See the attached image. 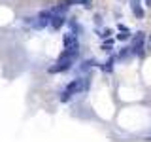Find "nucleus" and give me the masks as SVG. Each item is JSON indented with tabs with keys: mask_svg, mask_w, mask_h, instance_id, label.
Segmentation results:
<instances>
[{
	"mask_svg": "<svg viewBox=\"0 0 151 142\" xmlns=\"http://www.w3.org/2000/svg\"><path fill=\"white\" fill-rule=\"evenodd\" d=\"M81 89H83V85H81V80H76V82L68 83V87H66V91H68L70 95H72V93H78V91H81Z\"/></svg>",
	"mask_w": 151,
	"mask_h": 142,
	"instance_id": "nucleus-5",
	"label": "nucleus"
},
{
	"mask_svg": "<svg viewBox=\"0 0 151 142\" xmlns=\"http://www.w3.org/2000/svg\"><path fill=\"white\" fill-rule=\"evenodd\" d=\"M127 38H129V30L123 27V28H121V32L117 34V40H127Z\"/></svg>",
	"mask_w": 151,
	"mask_h": 142,
	"instance_id": "nucleus-8",
	"label": "nucleus"
},
{
	"mask_svg": "<svg viewBox=\"0 0 151 142\" xmlns=\"http://www.w3.org/2000/svg\"><path fill=\"white\" fill-rule=\"evenodd\" d=\"M144 40H145V34H144V32H136L134 40H132V51H134L138 57L144 55Z\"/></svg>",
	"mask_w": 151,
	"mask_h": 142,
	"instance_id": "nucleus-1",
	"label": "nucleus"
},
{
	"mask_svg": "<svg viewBox=\"0 0 151 142\" xmlns=\"http://www.w3.org/2000/svg\"><path fill=\"white\" fill-rule=\"evenodd\" d=\"M68 99H70V93H68V91H64L63 95H60V102H66Z\"/></svg>",
	"mask_w": 151,
	"mask_h": 142,
	"instance_id": "nucleus-10",
	"label": "nucleus"
},
{
	"mask_svg": "<svg viewBox=\"0 0 151 142\" xmlns=\"http://www.w3.org/2000/svg\"><path fill=\"white\" fill-rule=\"evenodd\" d=\"M70 6H72V0H60V2L57 4L53 9H51V13H53V15H63V13H64Z\"/></svg>",
	"mask_w": 151,
	"mask_h": 142,
	"instance_id": "nucleus-2",
	"label": "nucleus"
},
{
	"mask_svg": "<svg viewBox=\"0 0 151 142\" xmlns=\"http://www.w3.org/2000/svg\"><path fill=\"white\" fill-rule=\"evenodd\" d=\"M130 4H132V12H134V15L136 17H144V9H142V6H140V0H130Z\"/></svg>",
	"mask_w": 151,
	"mask_h": 142,
	"instance_id": "nucleus-6",
	"label": "nucleus"
},
{
	"mask_svg": "<svg viewBox=\"0 0 151 142\" xmlns=\"http://www.w3.org/2000/svg\"><path fill=\"white\" fill-rule=\"evenodd\" d=\"M147 47L151 49V34H149V38H147Z\"/></svg>",
	"mask_w": 151,
	"mask_h": 142,
	"instance_id": "nucleus-12",
	"label": "nucleus"
},
{
	"mask_svg": "<svg viewBox=\"0 0 151 142\" xmlns=\"http://www.w3.org/2000/svg\"><path fill=\"white\" fill-rule=\"evenodd\" d=\"M51 17H53V13H51V12H42L40 13V23H38V27L47 25V23L51 21Z\"/></svg>",
	"mask_w": 151,
	"mask_h": 142,
	"instance_id": "nucleus-7",
	"label": "nucleus"
},
{
	"mask_svg": "<svg viewBox=\"0 0 151 142\" xmlns=\"http://www.w3.org/2000/svg\"><path fill=\"white\" fill-rule=\"evenodd\" d=\"M102 70H104V72H111V61L104 63V64H102Z\"/></svg>",
	"mask_w": 151,
	"mask_h": 142,
	"instance_id": "nucleus-9",
	"label": "nucleus"
},
{
	"mask_svg": "<svg viewBox=\"0 0 151 142\" xmlns=\"http://www.w3.org/2000/svg\"><path fill=\"white\" fill-rule=\"evenodd\" d=\"M49 23H51V27H53L55 30H59V28H60V27H63L64 23H66V19H64L63 15H53V17H51V21H49Z\"/></svg>",
	"mask_w": 151,
	"mask_h": 142,
	"instance_id": "nucleus-4",
	"label": "nucleus"
},
{
	"mask_svg": "<svg viewBox=\"0 0 151 142\" xmlns=\"http://www.w3.org/2000/svg\"><path fill=\"white\" fill-rule=\"evenodd\" d=\"M81 4H83L85 8H89V6H91V4H93V0H81Z\"/></svg>",
	"mask_w": 151,
	"mask_h": 142,
	"instance_id": "nucleus-11",
	"label": "nucleus"
},
{
	"mask_svg": "<svg viewBox=\"0 0 151 142\" xmlns=\"http://www.w3.org/2000/svg\"><path fill=\"white\" fill-rule=\"evenodd\" d=\"M64 47H78V38H76L74 32H68V34H64Z\"/></svg>",
	"mask_w": 151,
	"mask_h": 142,
	"instance_id": "nucleus-3",
	"label": "nucleus"
},
{
	"mask_svg": "<svg viewBox=\"0 0 151 142\" xmlns=\"http://www.w3.org/2000/svg\"><path fill=\"white\" fill-rule=\"evenodd\" d=\"M145 4H147V6H151V0H145Z\"/></svg>",
	"mask_w": 151,
	"mask_h": 142,
	"instance_id": "nucleus-13",
	"label": "nucleus"
}]
</instances>
